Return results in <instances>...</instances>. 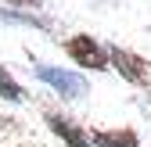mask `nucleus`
Returning a JSON list of instances; mask_svg holds the SVG:
<instances>
[{"label": "nucleus", "mask_w": 151, "mask_h": 147, "mask_svg": "<svg viewBox=\"0 0 151 147\" xmlns=\"http://www.w3.org/2000/svg\"><path fill=\"white\" fill-rule=\"evenodd\" d=\"M0 18H4V22H11V25H29V29H40V32H50V29H54V22H50V18L36 14V11H14V7H4V11H0Z\"/></svg>", "instance_id": "nucleus-6"}, {"label": "nucleus", "mask_w": 151, "mask_h": 147, "mask_svg": "<svg viewBox=\"0 0 151 147\" xmlns=\"http://www.w3.org/2000/svg\"><path fill=\"white\" fill-rule=\"evenodd\" d=\"M93 147H140V133L133 126H108V129H90Z\"/></svg>", "instance_id": "nucleus-5"}, {"label": "nucleus", "mask_w": 151, "mask_h": 147, "mask_svg": "<svg viewBox=\"0 0 151 147\" xmlns=\"http://www.w3.org/2000/svg\"><path fill=\"white\" fill-rule=\"evenodd\" d=\"M65 54L79 72H108L111 68V47H104L97 36L76 32L65 40Z\"/></svg>", "instance_id": "nucleus-2"}, {"label": "nucleus", "mask_w": 151, "mask_h": 147, "mask_svg": "<svg viewBox=\"0 0 151 147\" xmlns=\"http://www.w3.org/2000/svg\"><path fill=\"white\" fill-rule=\"evenodd\" d=\"M32 79H40L43 86L54 90V97L61 101H83L90 97V79L79 68H65V65H50V61H32Z\"/></svg>", "instance_id": "nucleus-1"}, {"label": "nucleus", "mask_w": 151, "mask_h": 147, "mask_svg": "<svg viewBox=\"0 0 151 147\" xmlns=\"http://www.w3.org/2000/svg\"><path fill=\"white\" fill-rule=\"evenodd\" d=\"M147 111H151V93H147Z\"/></svg>", "instance_id": "nucleus-9"}, {"label": "nucleus", "mask_w": 151, "mask_h": 147, "mask_svg": "<svg viewBox=\"0 0 151 147\" xmlns=\"http://www.w3.org/2000/svg\"><path fill=\"white\" fill-rule=\"evenodd\" d=\"M43 126H47V129L58 136L65 147H93L90 129H86V126H79L72 115L58 111V108H47V111H43Z\"/></svg>", "instance_id": "nucleus-4"}, {"label": "nucleus", "mask_w": 151, "mask_h": 147, "mask_svg": "<svg viewBox=\"0 0 151 147\" xmlns=\"http://www.w3.org/2000/svg\"><path fill=\"white\" fill-rule=\"evenodd\" d=\"M7 7H14V11H36V4L40 0H4Z\"/></svg>", "instance_id": "nucleus-8"}, {"label": "nucleus", "mask_w": 151, "mask_h": 147, "mask_svg": "<svg viewBox=\"0 0 151 147\" xmlns=\"http://www.w3.org/2000/svg\"><path fill=\"white\" fill-rule=\"evenodd\" d=\"M111 72H119V76H122L129 86H140V90L151 86V61L140 58L137 50L111 47Z\"/></svg>", "instance_id": "nucleus-3"}, {"label": "nucleus", "mask_w": 151, "mask_h": 147, "mask_svg": "<svg viewBox=\"0 0 151 147\" xmlns=\"http://www.w3.org/2000/svg\"><path fill=\"white\" fill-rule=\"evenodd\" d=\"M0 101H7V104H25L29 93H25V86L14 79V72L7 65H0Z\"/></svg>", "instance_id": "nucleus-7"}]
</instances>
